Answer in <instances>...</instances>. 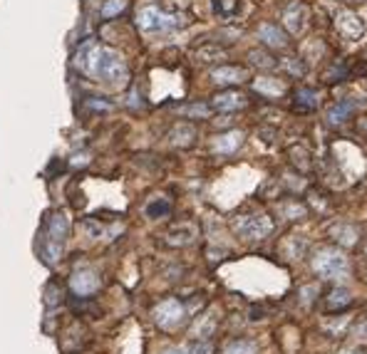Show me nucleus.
Wrapping results in <instances>:
<instances>
[{
    "label": "nucleus",
    "mask_w": 367,
    "mask_h": 354,
    "mask_svg": "<svg viewBox=\"0 0 367 354\" xmlns=\"http://www.w3.org/2000/svg\"><path fill=\"white\" fill-rule=\"evenodd\" d=\"M75 64L80 72H84L90 79L110 87H122L129 79V67L127 60L117 50L107 45H97L95 40H84L82 45L75 52Z\"/></svg>",
    "instance_id": "1"
},
{
    "label": "nucleus",
    "mask_w": 367,
    "mask_h": 354,
    "mask_svg": "<svg viewBox=\"0 0 367 354\" xmlns=\"http://www.w3.org/2000/svg\"><path fill=\"white\" fill-rule=\"evenodd\" d=\"M313 270L325 280H342L350 273V260L340 248H320L313 255Z\"/></svg>",
    "instance_id": "2"
},
{
    "label": "nucleus",
    "mask_w": 367,
    "mask_h": 354,
    "mask_svg": "<svg viewBox=\"0 0 367 354\" xmlns=\"http://www.w3.org/2000/svg\"><path fill=\"white\" fill-rule=\"evenodd\" d=\"M137 25L142 27L144 32H164V30H174V27L184 25L181 15H169L164 10H159L156 5H144L137 15Z\"/></svg>",
    "instance_id": "3"
},
{
    "label": "nucleus",
    "mask_w": 367,
    "mask_h": 354,
    "mask_svg": "<svg viewBox=\"0 0 367 354\" xmlns=\"http://www.w3.org/2000/svg\"><path fill=\"white\" fill-rule=\"evenodd\" d=\"M233 231L244 240H263L273 233V220L265 213H251V216H239L233 220Z\"/></svg>",
    "instance_id": "4"
},
{
    "label": "nucleus",
    "mask_w": 367,
    "mask_h": 354,
    "mask_svg": "<svg viewBox=\"0 0 367 354\" xmlns=\"http://www.w3.org/2000/svg\"><path fill=\"white\" fill-rule=\"evenodd\" d=\"M152 315H154V322L161 329H174L187 320V305L181 303L179 297H167L156 305Z\"/></svg>",
    "instance_id": "5"
},
{
    "label": "nucleus",
    "mask_w": 367,
    "mask_h": 354,
    "mask_svg": "<svg viewBox=\"0 0 367 354\" xmlns=\"http://www.w3.org/2000/svg\"><path fill=\"white\" fill-rule=\"evenodd\" d=\"M70 231H72V223L67 218V213L64 211H50L45 213V218H43V231H40L38 238H45V240H55V243H67L70 238Z\"/></svg>",
    "instance_id": "6"
},
{
    "label": "nucleus",
    "mask_w": 367,
    "mask_h": 354,
    "mask_svg": "<svg viewBox=\"0 0 367 354\" xmlns=\"http://www.w3.org/2000/svg\"><path fill=\"white\" fill-rule=\"evenodd\" d=\"M102 288V280H99V273L95 268H80L70 275V290L72 295L78 297H92L99 292Z\"/></svg>",
    "instance_id": "7"
},
{
    "label": "nucleus",
    "mask_w": 367,
    "mask_h": 354,
    "mask_svg": "<svg viewBox=\"0 0 367 354\" xmlns=\"http://www.w3.org/2000/svg\"><path fill=\"white\" fill-rule=\"evenodd\" d=\"M335 27L342 38L353 40V42L355 40H362V35H365V20L357 13H353V10H340L335 15Z\"/></svg>",
    "instance_id": "8"
},
{
    "label": "nucleus",
    "mask_w": 367,
    "mask_h": 354,
    "mask_svg": "<svg viewBox=\"0 0 367 354\" xmlns=\"http://www.w3.org/2000/svg\"><path fill=\"white\" fill-rule=\"evenodd\" d=\"M308 8L303 5V3H290L288 8L283 10V25L285 30L290 32V35H300V32L305 30V25H308Z\"/></svg>",
    "instance_id": "9"
},
{
    "label": "nucleus",
    "mask_w": 367,
    "mask_h": 354,
    "mask_svg": "<svg viewBox=\"0 0 367 354\" xmlns=\"http://www.w3.org/2000/svg\"><path fill=\"white\" fill-rule=\"evenodd\" d=\"M246 79H248V70H246V67H236V64H221V67L211 70V82L221 84V87L244 84Z\"/></svg>",
    "instance_id": "10"
},
{
    "label": "nucleus",
    "mask_w": 367,
    "mask_h": 354,
    "mask_svg": "<svg viewBox=\"0 0 367 354\" xmlns=\"http://www.w3.org/2000/svg\"><path fill=\"white\" fill-rule=\"evenodd\" d=\"M244 147V131H226L213 139V151L221 156H231Z\"/></svg>",
    "instance_id": "11"
},
{
    "label": "nucleus",
    "mask_w": 367,
    "mask_h": 354,
    "mask_svg": "<svg viewBox=\"0 0 367 354\" xmlns=\"http://www.w3.org/2000/svg\"><path fill=\"white\" fill-rule=\"evenodd\" d=\"M211 107H213V110H219V112L244 110V107H246V97L241 94V92H236V90H226V92H219V94L213 97Z\"/></svg>",
    "instance_id": "12"
},
{
    "label": "nucleus",
    "mask_w": 367,
    "mask_h": 354,
    "mask_svg": "<svg viewBox=\"0 0 367 354\" xmlns=\"http://www.w3.org/2000/svg\"><path fill=\"white\" fill-rule=\"evenodd\" d=\"M328 236L333 240H335L338 245H345V248H353L355 243H357V238H360V231L355 228V225H350V223H333L328 228Z\"/></svg>",
    "instance_id": "13"
},
{
    "label": "nucleus",
    "mask_w": 367,
    "mask_h": 354,
    "mask_svg": "<svg viewBox=\"0 0 367 354\" xmlns=\"http://www.w3.org/2000/svg\"><path fill=\"white\" fill-rule=\"evenodd\" d=\"M258 40H261L265 47H276V50H281V47L288 45L285 32L281 30L278 25H273V23H263V25H258Z\"/></svg>",
    "instance_id": "14"
},
{
    "label": "nucleus",
    "mask_w": 367,
    "mask_h": 354,
    "mask_svg": "<svg viewBox=\"0 0 367 354\" xmlns=\"http://www.w3.org/2000/svg\"><path fill=\"white\" fill-rule=\"evenodd\" d=\"M38 255H40V260H43V265L52 268V265L60 263V257L64 255V245H62V243H55V240L40 238V243H38Z\"/></svg>",
    "instance_id": "15"
},
{
    "label": "nucleus",
    "mask_w": 367,
    "mask_h": 354,
    "mask_svg": "<svg viewBox=\"0 0 367 354\" xmlns=\"http://www.w3.org/2000/svg\"><path fill=\"white\" fill-rule=\"evenodd\" d=\"M253 90H256L258 94L268 97V99H278V97L285 94V84L276 77H258V79H253Z\"/></svg>",
    "instance_id": "16"
},
{
    "label": "nucleus",
    "mask_w": 367,
    "mask_h": 354,
    "mask_svg": "<svg viewBox=\"0 0 367 354\" xmlns=\"http://www.w3.org/2000/svg\"><path fill=\"white\" fill-rule=\"evenodd\" d=\"M193 238H196V228L189 223L176 225V228H171V231L167 233V243L174 245V248H184V245L193 243Z\"/></svg>",
    "instance_id": "17"
},
{
    "label": "nucleus",
    "mask_w": 367,
    "mask_h": 354,
    "mask_svg": "<svg viewBox=\"0 0 367 354\" xmlns=\"http://www.w3.org/2000/svg\"><path fill=\"white\" fill-rule=\"evenodd\" d=\"M193 139H196V127L189 122L176 124V127L169 131V142L174 144V147H191Z\"/></svg>",
    "instance_id": "18"
},
{
    "label": "nucleus",
    "mask_w": 367,
    "mask_h": 354,
    "mask_svg": "<svg viewBox=\"0 0 367 354\" xmlns=\"http://www.w3.org/2000/svg\"><path fill=\"white\" fill-rule=\"evenodd\" d=\"M353 112H355V102H353V99H340V102L330 104L328 112H325V116H328L330 124H342L350 114H353Z\"/></svg>",
    "instance_id": "19"
},
{
    "label": "nucleus",
    "mask_w": 367,
    "mask_h": 354,
    "mask_svg": "<svg viewBox=\"0 0 367 354\" xmlns=\"http://www.w3.org/2000/svg\"><path fill=\"white\" fill-rule=\"evenodd\" d=\"M328 309L330 312H340V309H348L353 305V295H350L345 288H335L328 292Z\"/></svg>",
    "instance_id": "20"
},
{
    "label": "nucleus",
    "mask_w": 367,
    "mask_h": 354,
    "mask_svg": "<svg viewBox=\"0 0 367 354\" xmlns=\"http://www.w3.org/2000/svg\"><path fill=\"white\" fill-rule=\"evenodd\" d=\"M144 213H147V218H152V220L164 218V216H169V213H171V203H169L167 199H154V201H149V203H147Z\"/></svg>",
    "instance_id": "21"
},
{
    "label": "nucleus",
    "mask_w": 367,
    "mask_h": 354,
    "mask_svg": "<svg viewBox=\"0 0 367 354\" xmlns=\"http://www.w3.org/2000/svg\"><path fill=\"white\" fill-rule=\"evenodd\" d=\"M196 60L199 62H219V60H226V50L219 45H204L196 50Z\"/></svg>",
    "instance_id": "22"
},
{
    "label": "nucleus",
    "mask_w": 367,
    "mask_h": 354,
    "mask_svg": "<svg viewBox=\"0 0 367 354\" xmlns=\"http://www.w3.org/2000/svg\"><path fill=\"white\" fill-rule=\"evenodd\" d=\"M224 354H258V344L253 340H233L224 347Z\"/></svg>",
    "instance_id": "23"
},
{
    "label": "nucleus",
    "mask_w": 367,
    "mask_h": 354,
    "mask_svg": "<svg viewBox=\"0 0 367 354\" xmlns=\"http://www.w3.org/2000/svg\"><path fill=\"white\" fill-rule=\"evenodd\" d=\"M127 10V0H104L102 8H99V18L102 20H112L119 13Z\"/></svg>",
    "instance_id": "24"
},
{
    "label": "nucleus",
    "mask_w": 367,
    "mask_h": 354,
    "mask_svg": "<svg viewBox=\"0 0 367 354\" xmlns=\"http://www.w3.org/2000/svg\"><path fill=\"white\" fill-rule=\"evenodd\" d=\"M179 114L181 116H189V119H209V114H211V107L209 104H184V107H179Z\"/></svg>",
    "instance_id": "25"
},
{
    "label": "nucleus",
    "mask_w": 367,
    "mask_h": 354,
    "mask_svg": "<svg viewBox=\"0 0 367 354\" xmlns=\"http://www.w3.org/2000/svg\"><path fill=\"white\" fill-rule=\"evenodd\" d=\"M248 60H251V64H256V67H263V70H268V67H276V60H273L265 50H251V52H248Z\"/></svg>",
    "instance_id": "26"
},
{
    "label": "nucleus",
    "mask_w": 367,
    "mask_h": 354,
    "mask_svg": "<svg viewBox=\"0 0 367 354\" xmlns=\"http://www.w3.org/2000/svg\"><path fill=\"white\" fill-rule=\"evenodd\" d=\"M281 213L285 216V220H296V218H303L308 211H305V206H300L298 201H288V203L281 206Z\"/></svg>",
    "instance_id": "27"
},
{
    "label": "nucleus",
    "mask_w": 367,
    "mask_h": 354,
    "mask_svg": "<svg viewBox=\"0 0 367 354\" xmlns=\"http://www.w3.org/2000/svg\"><path fill=\"white\" fill-rule=\"evenodd\" d=\"M296 97H298V104L305 107V110H313L318 104V92H313V90H300Z\"/></svg>",
    "instance_id": "28"
},
{
    "label": "nucleus",
    "mask_w": 367,
    "mask_h": 354,
    "mask_svg": "<svg viewBox=\"0 0 367 354\" xmlns=\"http://www.w3.org/2000/svg\"><path fill=\"white\" fill-rule=\"evenodd\" d=\"M187 354H213V344L209 340H193L187 347Z\"/></svg>",
    "instance_id": "29"
},
{
    "label": "nucleus",
    "mask_w": 367,
    "mask_h": 354,
    "mask_svg": "<svg viewBox=\"0 0 367 354\" xmlns=\"http://www.w3.org/2000/svg\"><path fill=\"white\" fill-rule=\"evenodd\" d=\"M82 228H84V233L90 236V238H95V240H99V238H104V225L102 223H97V220H84L82 223Z\"/></svg>",
    "instance_id": "30"
},
{
    "label": "nucleus",
    "mask_w": 367,
    "mask_h": 354,
    "mask_svg": "<svg viewBox=\"0 0 367 354\" xmlns=\"http://www.w3.org/2000/svg\"><path fill=\"white\" fill-rule=\"evenodd\" d=\"M60 300H62V290H60L58 285H47L45 288V305L47 307L60 305Z\"/></svg>",
    "instance_id": "31"
},
{
    "label": "nucleus",
    "mask_w": 367,
    "mask_h": 354,
    "mask_svg": "<svg viewBox=\"0 0 367 354\" xmlns=\"http://www.w3.org/2000/svg\"><path fill=\"white\" fill-rule=\"evenodd\" d=\"M87 104H90L95 112H110L112 110V104L104 102V99H99V97H90V99H87Z\"/></svg>",
    "instance_id": "32"
},
{
    "label": "nucleus",
    "mask_w": 367,
    "mask_h": 354,
    "mask_svg": "<svg viewBox=\"0 0 367 354\" xmlns=\"http://www.w3.org/2000/svg\"><path fill=\"white\" fill-rule=\"evenodd\" d=\"M281 64H283L288 72H293V75H303V67H300V64H298L293 58H283V62H281Z\"/></svg>",
    "instance_id": "33"
},
{
    "label": "nucleus",
    "mask_w": 367,
    "mask_h": 354,
    "mask_svg": "<svg viewBox=\"0 0 367 354\" xmlns=\"http://www.w3.org/2000/svg\"><path fill=\"white\" fill-rule=\"evenodd\" d=\"M87 164H90V154H87V151L72 156V166H87Z\"/></svg>",
    "instance_id": "34"
},
{
    "label": "nucleus",
    "mask_w": 367,
    "mask_h": 354,
    "mask_svg": "<svg viewBox=\"0 0 367 354\" xmlns=\"http://www.w3.org/2000/svg\"><path fill=\"white\" fill-rule=\"evenodd\" d=\"M161 354H187V347H171V349H167V352H161Z\"/></svg>",
    "instance_id": "35"
},
{
    "label": "nucleus",
    "mask_w": 367,
    "mask_h": 354,
    "mask_svg": "<svg viewBox=\"0 0 367 354\" xmlns=\"http://www.w3.org/2000/svg\"><path fill=\"white\" fill-rule=\"evenodd\" d=\"M345 354H367V352H362V349H350V352H345Z\"/></svg>",
    "instance_id": "36"
}]
</instances>
